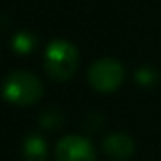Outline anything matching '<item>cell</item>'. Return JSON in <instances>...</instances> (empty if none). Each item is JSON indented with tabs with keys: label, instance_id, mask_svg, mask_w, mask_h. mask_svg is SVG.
<instances>
[{
	"label": "cell",
	"instance_id": "1",
	"mask_svg": "<svg viewBox=\"0 0 161 161\" xmlns=\"http://www.w3.org/2000/svg\"><path fill=\"white\" fill-rule=\"evenodd\" d=\"M78 68V50L66 40H54L45 50V71L57 81L69 80Z\"/></svg>",
	"mask_w": 161,
	"mask_h": 161
},
{
	"label": "cell",
	"instance_id": "2",
	"mask_svg": "<svg viewBox=\"0 0 161 161\" xmlns=\"http://www.w3.org/2000/svg\"><path fill=\"white\" fill-rule=\"evenodd\" d=\"M43 87L35 75L14 71L4 81V97L16 106H31L42 97Z\"/></svg>",
	"mask_w": 161,
	"mask_h": 161
},
{
	"label": "cell",
	"instance_id": "5",
	"mask_svg": "<svg viewBox=\"0 0 161 161\" xmlns=\"http://www.w3.org/2000/svg\"><path fill=\"white\" fill-rule=\"evenodd\" d=\"M104 151L114 161H125L133 154V140L125 133H111L104 139Z\"/></svg>",
	"mask_w": 161,
	"mask_h": 161
},
{
	"label": "cell",
	"instance_id": "8",
	"mask_svg": "<svg viewBox=\"0 0 161 161\" xmlns=\"http://www.w3.org/2000/svg\"><path fill=\"white\" fill-rule=\"evenodd\" d=\"M61 121H63V118H61V114L57 111H54V109H50V111L43 113L42 116H40V123H42L43 126H47V128H54V126H59Z\"/></svg>",
	"mask_w": 161,
	"mask_h": 161
},
{
	"label": "cell",
	"instance_id": "7",
	"mask_svg": "<svg viewBox=\"0 0 161 161\" xmlns=\"http://www.w3.org/2000/svg\"><path fill=\"white\" fill-rule=\"evenodd\" d=\"M12 47L19 54L31 52L33 47H35V38H33L31 33H18L14 36V40H12Z\"/></svg>",
	"mask_w": 161,
	"mask_h": 161
},
{
	"label": "cell",
	"instance_id": "3",
	"mask_svg": "<svg viewBox=\"0 0 161 161\" xmlns=\"http://www.w3.org/2000/svg\"><path fill=\"white\" fill-rule=\"evenodd\" d=\"M125 69L116 59L95 61L88 69V81L99 92H113L123 83Z\"/></svg>",
	"mask_w": 161,
	"mask_h": 161
},
{
	"label": "cell",
	"instance_id": "4",
	"mask_svg": "<svg viewBox=\"0 0 161 161\" xmlns=\"http://www.w3.org/2000/svg\"><path fill=\"white\" fill-rule=\"evenodd\" d=\"M57 161H95V149L90 140L80 135H68L56 146Z\"/></svg>",
	"mask_w": 161,
	"mask_h": 161
},
{
	"label": "cell",
	"instance_id": "6",
	"mask_svg": "<svg viewBox=\"0 0 161 161\" xmlns=\"http://www.w3.org/2000/svg\"><path fill=\"white\" fill-rule=\"evenodd\" d=\"M23 158L25 161H45L47 159V142L40 135H28L23 142Z\"/></svg>",
	"mask_w": 161,
	"mask_h": 161
},
{
	"label": "cell",
	"instance_id": "9",
	"mask_svg": "<svg viewBox=\"0 0 161 161\" xmlns=\"http://www.w3.org/2000/svg\"><path fill=\"white\" fill-rule=\"evenodd\" d=\"M154 80H156V73L151 68H142L137 71V81L140 85H151L154 83Z\"/></svg>",
	"mask_w": 161,
	"mask_h": 161
}]
</instances>
